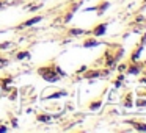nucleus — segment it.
Returning <instances> with one entry per match:
<instances>
[{
	"instance_id": "nucleus-1",
	"label": "nucleus",
	"mask_w": 146,
	"mask_h": 133,
	"mask_svg": "<svg viewBox=\"0 0 146 133\" xmlns=\"http://www.w3.org/2000/svg\"><path fill=\"white\" fill-rule=\"evenodd\" d=\"M41 20V17H33V19H30V20H27L25 24H24V27H29V25H33V24H36V22H39Z\"/></svg>"
},
{
	"instance_id": "nucleus-2",
	"label": "nucleus",
	"mask_w": 146,
	"mask_h": 133,
	"mask_svg": "<svg viewBox=\"0 0 146 133\" xmlns=\"http://www.w3.org/2000/svg\"><path fill=\"white\" fill-rule=\"evenodd\" d=\"M104 32H105V25H104V24H102V25H99L98 28L94 30V35H96V36H99V35H102V33H104Z\"/></svg>"
},
{
	"instance_id": "nucleus-3",
	"label": "nucleus",
	"mask_w": 146,
	"mask_h": 133,
	"mask_svg": "<svg viewBox=\"0 0 146 133\" xmlns=\"http://www.w3.org/2000/svg\"><path fill=\"white\" fill-rule=\"evenodd\" d=\"M71 33H72V35H80V33H82V30H72Z\"/></svg>"
},
{
	"instance_id": "nucleus-4",
	"label": "nucleus",
	"mask_w": 146,
	"mask_h": 133,
	"mask_svg": "<svg viewBox=\"0 0 146 133\" xmlns=\"http://www.w3.org/2000/svg\"><path fill=\"white\" fill-rule=\"evenodd\" d=\"M27 55H29V53H27V52H25V53H19V55H17V58H25Z\"/></svg>"
},
{
	"instance_id": "nucleus-5",
	"label": "nucleus",
	"mask_w": 146,
	"mask_h": 133,
	"mask_svg": "<svg viewBox=\"0 0 146 133\" xmlns=\"http://www.w3.org/2000/svg\"><path fill=\"white\" fill-rule=\"evenodd\" d=\"M39 120H49L47 116H39Z\"/></svg>"
},
{
	"instance_id": "nucleus-6",
	"label": "nucleus",
	"mask_w": 146,
	"mask_h": 133,
	"mask_svg": "<svg viewBox=\"0 0 146 133\" xmlns=\"http://www.w3.org/2000/svg\"><path fill=\"white\" fill-rule=\"evenodd\" d=\"M98 107H99V102H98V103H93V105H91V108H93V110H96Z\"/></svg>"
}]
</instances>
